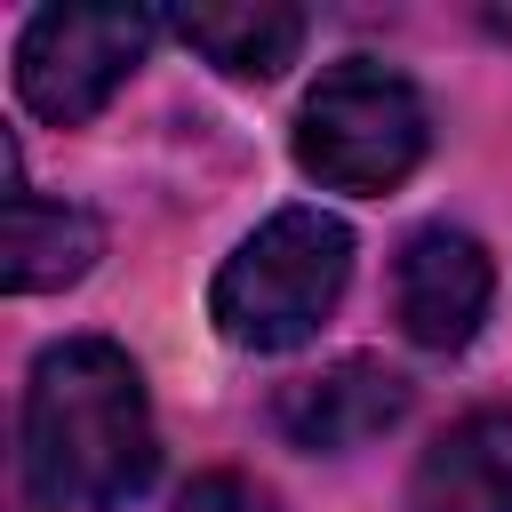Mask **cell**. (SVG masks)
Instances as JSON below:
<instances>
[{"label":"cell","mask_w":512,"mask_h":512,"mask_svg":"<svg viewBox=\"0 0 512 512\" xmlns=\"http://www.w3.org/2000/svg\"><path fill=\"white\" fill-rule=\"evenodd\" d=\"M344 280H352V232L320 208H280L224 256L208 312L240 352H288L336 312Z\"/></svg>","instance_id":"2"},{"label":"cell","mask_w":512,"mask_h":512,"mask_svg":"<svg viewBox=\"0 0 512 512\" xmlns=\"http://www.w3.org/2000/svg\"><path fill=\"white\" fill-rule=\"evenodd\" d=\"M488 296H496V272H488V256H480L472 232L424 224V232L400 248L392 304H400V328H408L424 352H456V344H472V328L488 320Z\"/></svg>","instance_id":"5"},{"label":"cell","mask_w":512,"mask_h":512,"mask_svg":"<svg viewBox=\"0 0 512 512\" xmlns=\"http://www.w3.org/2000/svg\"><path fill=\"white\" fill-rule=\"evenodd\" d=\"M144 40H152L144 8H40L16 40V88L40 120L80 128L144 64Z\"/></svg>","instance_id":"4"},{"label":"cell","mask_w":512,"mask_h":512,"mask_svg":"<svg viewBox=\"0 0 512 512\" xmlns=\"http://www.w3.org/2000/svg\"><path fill=\"white\" fill-rule=\"evenodd\" d=\"M176 40L200 48L232 80H280L304 48V8L280 0H224V8H176Z\"/></svg>","instance_id":"8"},{"label":"cell","mask_w":512,"mask_h":512,"mask_svg":"<svg viewBox=\"0 0 512 512\" xmlns=\"http://www.w3.org/2000/svg\"><path fill=\"white\" fill-rule=\"evenodd\" d=\"M400 408H408V384H400L384 360H336V368L296 376V384L280 392V432H288L296 448L336 456V448H360V440L392 432Z\"/></svg>","instance_id":"6"},{"label":"cell","mask_w":512,"mask_h":512,"mask_svg":"<svg viewBox=\"0 0 512 512\" xmlns=\"http://www.w3.org/2000/svg\"><path fill=\"white\" fill-rule=\"evenodd\" d=\"M424 144H432L424 96L368 56L320 72V88L296 112V160H304V176H320L336 192H392L424 160Z\"/></svg>","instance_id":"3"},{"label":"cell","mask_w":512,"mask_h":512,"mask_svg":"<svg viewBox=\"0 0 512 512\" xmlns=\"http://www.w3.org/2000/svg\"><path fill=\"white\" fill-rule=\"evenodd\" d=\"M152 408L120 344L72 336L32 360L24 384V480L56 512H120L152 488Z\"/></svg>","instance_id":"1"},{"label":"cell","mask_w":512,"mask_h":512,"mask_svg":"<svg viewBox=\"0 0 512 512\" xmlns=\"http://www.w3.org/2000/svg\"><path fill=\"white\" fill-rule=\"evenodd\" d=\"M408 512H512V408L448 424L408 480Z\"/></svg>","instance_id":"7"},{"label":"cell","mask_w":512,"mask_h":512,"mask_svg":"<svg viewBox=\"0 0 512 512\" xmlns=\"http://www.w3.org/2000/svg\"><path fill=\"white\" fill-rule=\"evenodd\" d=\"M104 232L88 208H64V200H32V192H8V232H0V272L16 296H40V288H72L88 264H96Z\"/></svg>","instance_id":"9"},{"label":"cell","mask_w":512,"mask_h":512,"mask_svg":"<svg viewBox=\"0 0 512 512\" xmlns=\"http://www.w3.org/2000/svg\"><path fill=\"white\" fill-rule=\"evenodd\" d=\"M176 512H272V496H264L256 480H240V472H200V480L176 496Z\"/></svg>","instance_id":"10"}]
</instances>
